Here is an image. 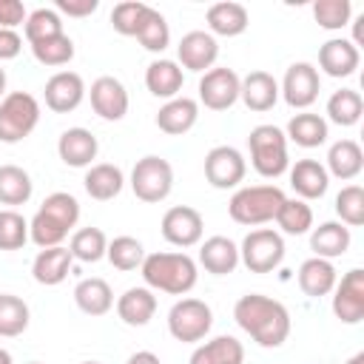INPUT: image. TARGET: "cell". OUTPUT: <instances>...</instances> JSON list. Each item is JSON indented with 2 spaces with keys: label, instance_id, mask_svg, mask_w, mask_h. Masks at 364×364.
<instances>
[{
  "label": "cell",
  "instance_id": "cell-17",
  "mask_svg": "<svg viewBox=\"0 0 364 364\" xmlns=\"http://www.w3.org/2000/svg\"><path fill=\"white\" fill-rule=\"evenodd\" d=\"M46 105L54 114H68L85 100V82L77 71H57L46 80Z\"/></svg>",
  "mask_w": 364,
  "mask_h": 364
},
{
  "label": "cell",
  "instance_id": "cell-13",
  "mask_svg": "<svg viewBox=\"0 0 364 364\" xmlns=\"http://www.w3.org/2000/svg\"><path fill=\"white\" fill-rule=\"evenodd\" d=\"M247 173V162L242 156L239 148L233 145H216L208 151L205 156V179L219 188V191H228V188H239V182L245 179Z\"/></svg>",
  "mask_w": 364,
  "mask_h": 364
},
{
  "label": "cell",
  "instance_id": "cell-36",
  "mask_svg": "<svg viewBox=\"0 0 364 364\" xmlns=\"http://www.w3.org/2000/svg\"><path fill=\"white\" fill-rule=\"evenodd\" d=\"M361 114H364V100H361L358 91L338 88V91L330 94V100H327V119L330 122H336L341 128H350L361 119Z\"/></svg>",
  "mask_w": 364,
  "mask_h": 364
},
{
  "label": "cell",
  "instance_id": "cell-32",
  "mask_svg": "<svg viewBox=\"0 0 364 364\" xmlns=\"http://www.w3.org/2000/svg\"><path fill=\"white\" fill-rule=\"evenodd\" d=\"M284 136L290 142H296L299 148H318L327 142V119L321 114H313V111H301L296 117H290L287 122V131Z\"/></svg>",
  "mask_w": 364,
  "mask_h": 364
},
{
  "label": "cell",
  "instance_id": "cell-37",
  "mask_svg": "<svg viewBox=\"0 0 364 364\" xmlns=\"http://www.w3.org/2000/svg\"><path fill=\"white\" fill-rule=\"evenodd\" d=\"M28 304L14 293H0V338H17L28 330Z\"/></svg>",
  "mask_w": 364,
  "mask_h": 364
},
{
  "label": "cell",
  "instance_id": "cell-56",
  "mask_svg": "<svg viewBox=\"0 0 364 364\" xmlns=\"http://www.w3.org/2000/svg\"><path fill=\"white\" fill-rule=\"evenodd\" d=\"M28 364H43V361H28Z\"/></svg>",
  "mask_w": 364,
  "mask_h": 364
},
{
  "label": "cell",
  "instance_id": "cell-18",
  "mask_svg": "<svg viewBox=\"0 0 364 364\" xmlns=\"http://www.w3.org/2000/svg\"><path fill=\"white\" fill-rule=\"evenodd\" d=\"M100 142L88 128H65L57 139V154L68 168H88L97 159Z\"/></svg>",
  "mask_w": 364,
  "mask_h": 364
},
{
  "label": "cell",
  "instance_id": "cell-20",
  "mask_svg": "<svg viewBox=\"0 0 364 364\" xmlns=\"http://www.w3.org/2000/svg\"><path fill=\"white\" fill-rule=\"evenodd\" d=\"M199 119V102L191 97H173L156 111V128L168 136L188 134Z\"/></svg>",
  "mask_w": 364,
  "mask_h": 364
},
{
  "label": "cell",
  "instance_id": "cell-29",
  "mask_svg": "<svg viewBox=\"0 0 364 364\" xmlns=\"http://www.w3.org/2000/svg\"><path fill=\"white\" fill-rule=\"evenodd\" d=\"M182 82H185V74L179 68L176 60H154L148 68H145V88L159 97V100H173L179 97L182 91Z\"/></svg>",
  "mask_w": 364,
  "mask_h": 364
},
{
  "label": "cell",
  "instance_id": "cell-42",
  "mask_svg": "<svg viewBox=\"0 0 364 364\" xmlns=\"http://www.w3.org/2000/svg\"><path fill=\"white\" fill-rule=\"evenodd\" d=\"M105 259L117 267V270H136L145 259V247L139 239L134 236H114L105 247Z\"/></svg>",
  "mask_w": 364,
  "mask_h": 364
},
{
  "label": "cell",
  "instance_id": "cell-49",
  "mask_svg": "<svg viewBox=\"0 0 364 364\" xmlns=\"http://www.w3.org/2000/svg\"><path fill=\"white\" fill-rule=\"evenodd\" d=\"M100 9V0H57V14H68V17H88Z\"/></svg>",
  "mask_w": 364,
  "mask_h": 364
},
{
  "label": "cell",
  "instance_id": "cell-2",
  "mask_svg": "<svg viewBox=\"0 0 364 364\" xmlns=\"http://www.w3.org/2000/svg\"><path fill=\"white\" fill-rule=\"evenodd\" d=\"M80 222V202L77 196L65 191H54L43 199L37 213L28 222V239L43 250V247H60L63 239L68 236L71 228Z\"/></svg>",
  "mask_w": 364,
  "mask_h": 364
},
{
  "label": "cell",
  "instance_id": "cell-9",
  "mask_svg": "<svg viewBox=\"0 0 364 364\" xmlns=\"http://www.w3.org/2000/svg\"><path fill=\"white\" fill-rule=\"evenodd\" d=\"M213 327V310L202 299H179L168 310V333L182 344L202 341Z\"/></svg>",
  "mask_w": 364,
  "mask_h": 364
},
{
  "label": "cell",
  "instance_id": "cell-33",
  "mask_svg": "<svg viewBox=\"0 0 364 364\" xmlns=\"http://www.w3.org/2000/svg\"><path fill=\"white\" fill-rule=\"evenodd\" d=\"M82 185H85V193H88L91 199L108 202V199L119 196V191H122V185H125V173H122L117 165H111V162H100V165H91V168H88Z\"/></svg>",
  "mask_w": 364,
  "mask_h": 364
},
{
  "label": "cell",
  "instance_id": "cell-7",
  "mask_svg": "<svg viewBox=\"0 0 364 364\" xmlns=\"http://www.w3.org/2000/svg\"><path fill=\"white\" fill-rule=\"evenodd\" d=\"M131 191L139 202L156 205L162 199H168V193L173 191V168L168 159L148 154L142 159H136L134 171H131Z\"/></svg>",
  "mask_w": 364,
  "mask_h": 364
},
{
  "label": "cell",
  "instance_id": "cell-21",
  "mask_svg": "<svg viewBox=\"0 0 364 364\" xmlns=\"http://www.w3.org/2000/svg\"><path fill=\"white\" fill-rule=\"evenodd\" d=\"M290 188L299 193V199H321L330 188V173L318 159H299L290 168Z\"/></svg>",
  "mask_w": 364,
  "mask_h": 364
},
{
  "label": "cell",
  "instance_id": "cell-45",
  "mask_svg": "<svg viewBox=\"0 0 364 364\" xmlns=\"http://www.w3.org/2000/svg\"><path fill=\"white\" fill-rule=\"evenodd\" d=\"M23 31H26V40L28 43H40L46 37H57L63 34V20L54 9H34L26 23H23Z\"/></svg>",
  "mask_w": 364,
  "mask_h": 364
},
{
  "label": "cell",
  "instance_id": "cell-19",
  "mask_svg": "<svg viewBox=\"0 0 364 364\" xmlns=\"http://www.w3.org/2000/svg\"><path fill=\"white\" fill-rule=\"evenodd\" d=\"M358 63H361L358 48L344 37H333L318 48V68L327 77H336V80L350 77V74H355Z\"/></svg>",
  "mask_w": 364,
  "mask_h": 364
},
{
  "label": "cell",
  "instance_id": "cell-43",
  "mask_svg": "<svg viewBox=\"0 0 364 364\" xmlns=\"http://www.w3.org/2000/svg\"><path fill=\"white\" fill-rule=\"evenodd\" d=\"M336 213H338L341 225H347V228L364 225V188L361 185H344L336 193Z\"/></svg>",
  "mask_w": 364,
  "mask_h": 364
},
{
  "label": "cell",
  "instance_id": "cell-28",
  "mask_svg": "<svg viewBox=\"0 0 364 364\" xmlns=\"http://www.w3.org/2000/svg\"><path fill=\"white\" fill-rule=\"evenodd\" d=\"M156 313V296L151 287H128L117 299V316L128 327H145Z\"/></svg>",
  "mask_w": 364,
  "mask_h": 364
},
{
  "label": "cell",
  "instance_id": "cell-35",
  "mask_svg": "<svg viewBox=\"0 0 364 364\" xmlns=\"http://www.w3.org/2000/svg\"><path fill=\"white\" fill-rule=\"evenodd\" d=\"M34 193L28 171L20 165H0V205H26Z\"/></svg>",
  "mask_w": 364,
  "mask_h": 364
},
{
  "label": "cell",
  "instance_id": "cell-22",
  "mask_svg": "<svg viewBox=\"0 0 364 364\" xmlns=\"http://www.w3.org/2000/svg\"><path fill=\"white\" fill-rule=\"evenodd\" d=\"M239 100L250 111H270L279 102V82L267 71H250L239 82Z\"/></svg>",
  "mask_w": 364,
  "mask_h": 364
},
{
  "label": "cell",
  "instance_id": "cell-3",
  "mask_svg": "<svg viewBox=\"0 0 364 364\" xmlns=\"http://www.w3.org/2000/svg\"><path fill=\"white\" fill-rule=\"evenodd\" d=\"M142 282L151 290H162L171 296H185L188 290H193L199 270L196 262L188 253H145L142 264H139Z\"/></svg>",
  "mask_w": 364,
  "mask_h": 364
},
{
  "label": "cell",
  "instance_id": "cell-54",
  "mask_svg": "<svg viewBox=\"0 0 364 364\" xmlns=\"http://www.w3.org/2000/svg\"><path fill=\"white\" fill-rule=\"evenodd\" d=\"M347 364H364V353H355L353 358H347Z\"/></svg>",
  "mask_w": 364,
  "mask_h": 364
},
{
  "label": "cell",
  "instance_id": "cell-50",
  "mask_svg": "<svg viewBox=\"0 0 364 364\" xmlns=\"http://www.w3.org/2000/svg\"><path fill=\"white\" fill-rule=\"evenodd\" d=\"M23 48V40L14 28H0V63L3 60H14Z\"/></svg>",
  "mask_w": 364,
  "mask_h": 364
},
{
  "label": "cell",
  "instance_id": "cell-46",
  "mask_svg": "<svg viewBox=\"0 0 364 364\" xmlns=\"http://www.w3.org/2000/svg\"><path fill=\"white\" fill-rule=\"evenodd\" d=\"M28 242V222L14 208L0 210V250H20Z\"/></svg>",
  "mask_w": 364,
  "mask_h": 364
},
{
  "label": "cell",
  "instance_id": "cell-11",
  "mask_svg": "<svg viewBox=\"0 0 364 364\" xmlns=\"http://www.w3.org/2000/svg\"><path fill=\"white\" fill-rule=\"evenodd\" d=\"M159 230H162V239L173 247H193L202 242V233H205V219L196 208L191 205H173L165 210L162 222H159Z\"/></svg>",
  "mask_w": 364,
  "mask_h": 364
},
{
  "label": "cell",
  "instance_id": "cell-14",
  "mask_svg": "<svg viewBox=\"0 0 364 364\" xmlns=\"http://www.w3.org/2000/svg\"><path fill=\"white\" fill-rule=\"evenodd\" d=\"M88 97H91L94 114H97L100 119H105V122H119V119L128 114V105H131L128 88H125L117 77H111V74L97 77V80L91 82Z\"/></svg>",
  "mask_w": 364,
  "mask_h": 364
},
{
  "label": "cell",
  "instance_id": "cell-41",
  "mask_svg": "<svg viewBox=\"0 0 364 364\" xmlns=\"http://www.w3.org/2000/svg\"><path fill=\"white\" fill-rule=\"evenodd\" d=\"M31 54H34V60H37L40 65L57 68V65L71 63V57H74V40L63 31V34H57V37H46V40H40V43H31Z\"/></svg>",
  "mask_w": 364,
  "mask_h": 364
},
{
  "label": "cell",
  "instance_id": "cell-5",
  "mask_svg": "<svg viewBox=\"0 0 364 364\" xmlns=\"http://www.w3.org/2000/svg\"><path fill=\"white\" fill-rule=\"evenodd\" d=\"M247 151H250L253 171L264 179H276L290 168L287 136L276 125H256L247 134Z\"/></svg>",
  "mask_w": 364,
  "mask_h": 364
},
{
  "label": "cell",
  "instance_id": "cell-6",
  "mask_svg": "<svg viewBox=\"0 0 364 364\" xmlns=\"http://www.w3.org/2000/svg\"><path fill=\"white\" fill-rule=\"evenodd\" d=\"M40 122V102L28 91H9L0 100V142L14 145L26 139Z\"/></svg>",
  "mask_w": 364,
  "mask_h": 364
},
{
  "label": "cell",
  "instance_id": "cell-34",
  "mask_svg": "<svg viewBox=\"0 0 364 364\" xmlns=\"http://www.w3.org/2000/svg\"><path fill=\"white\" fill-rule=\"evenodd\" d=\"M74 301L85 316H105L114 307V290L105 279H82L74 287Z\"/></svg>",
  "mask_w": 364,
  "mask_h": 364
},
{
  "label": "cell",
  "instance_id": "cell-12",
  "mask_svg": "<svg viewBox=\"0 0 364 364\" xmlns=\"http://www.w3.org/2000/svg\"><path fill=\"white\" fill-rule=\"evenodd\" d=\"M318 91H321V77H318V68L313 63H293L287 71H284V80L279 85V94L284 97V102L290 108H310L316 100H318Z\"/></svg>",
  "mask_w": 364,
  "mask_h": 364
},
{
  "label": "cell",
  "instance_id": "cell-53",
  "mask_svg": "<svg viewBox=\"0 0 364 364\" xmlns=\"http://www.w3.org/2000/svg\"><path fill=\"white\" fill-rule=\"evenodd\" d=\"M6 97V71L0 68V100Z\"/></svg>",
  "mask_w": 364,
  "mask_h": 364
},
{
  "label": "cell",
  "instance_id": "cell-26",
  "mask_svg": "<svg viewBox=\"0 0 364 364\" xmlns=\"http://www.w3.org/2000/svg\"><path fill=\"white\" fill-rule=\"evenodd\" d=\"M208 20V28L210 34L216 37H239L247 26H250V14L242 3H233V0H222V3H213L205 14Z\"/></svg>",
  "mask_w": 364,
  "mask_h": 364
},
{
  "label": "cell",
  "instance_id": "cell-38",
  "mask_svg": "<svg viewBox=\"0 0 364 364\" xmlns=\"http://www.w3.org/2000/svg\"><path fill=\"white\" fill-rule=\"evenodd\" d=\"M273 222L282 228V233L301 236V233L313 230V208L304 199H284Z\"/></svg>",
  "mask_w": 364,
  "mask_h": 364
},
{
  "label": "cell",
  "instance_id": "cell-8",
  "mask_svg": "<svg viewBox=\"0 0 364 364\" xmlns=\"http://www.w3.org/2000/svg\"><path fill=\"white\" fill-rule=\"evenodd\" d=\"M239 262L250 273H273L284 262V239L273 228L250 230L239 245Z\"/></svg>",
  "mask_w": 364,
  "mask_h": 364
},
{
  "label": "cell",
  "instance_id": "cell-40",
  "mask_svg": "<svg viewBox=\"0 0 364 364\" xmlns=\"http://www.w3.org/2000/svg\"><path fill=\"white\" fill-rule=\"evenodd\" d=\"M105 247H108V239L100 228H80L74 230L71 242H68V250L77 262H100L105 256Z\"/></svg>",
  "mask_w": 364,
  "mask_h": 364
},
{
  "label": "cell",
  "instance_id": "cell-47",
  "mask_svg": "<svg viewBox=\"0 0 364 364\" xmlns=\"http://www.w3.org/2000/svg\"><path fill=\"white\" fill-rule=\"evenodd\" d=\"M151 6L148 3H139V0H125V3H117L114 11H111V26L114 31H119L122 37H136L139 31V23L145 17Z\"/></svg>",
  "mask_w": 364,
  "mask_h": 364
},
{
  "label": "cell",
  "instance_id": "cell-27",
  "mask_svg": "<svg viewBox=\"0 0 364 364\" xmlns=\"http://www.w3.org/2000/svg\"><path fill=\"white\" fill-rule=\"evenodd\" d=\"M350 242H353V233L347 225L341 222H321L318 228L310 230V250L318 256V259H338L350 250Z\"/></svg>",
  "mask_w": 364,
  "mask_h": 364
},
{
  "label": "cell",
  "instance_id": "cell-55",
  "mask_svg": "<svg viewBox=\"0 0 364 364\" xmlns=\"http://www.w3.org/2000/svg\"><path fill=\"white\" fill-rule=\"evenodd\" d=\"M80 364H100V361H80Z\"/></svg>",
  "mask_w": 364,
  "mask_h": 364
},
{
  "label": "cell",
  "instance_id": "cell-15",
  "mask_svg": "<svg viewBox=\"0 0 364 364\" xmlns=\"http://www.w3.org/2000/svg\"><path fill=\"white\" fill-rule=\"evenodd\" d=\"M333 313L344 324H358L364 318V270L353 267L333 287Z\"/></svg>",
  "mask_w": 364,
  "mask_h": 364
},
{
  "label": "cell",
  "instance_id": "cell-4",
  "mask_svg": "<svg viewBox=\"0 0 364 364\" xmlns=\"http://www.w3.org/2000/svg\"><path fill=\"white\" fill-rule=\"evenodd\" d=\"M284 199L287 196L279 185H245L230 196L228 213H230L233 222L256 228V225L273 222Z\"/></svg>",
  "mask_w": 364,
  "mask_h": 364
},
{
  "label": "cell",
  "instance_id": "cell-48",
  "mask_svg": "<svg viewBox=\"0 0 364 364\" xmlns=\"http://www.w3.org/2000/svg\"><path fill=\"white\" fill-rule=\"evenodd\" d=\"M26 6L20 0H0V28H14L26 23Z\"/></svg>",
  "mask_w": 364,
  "mask_h": 364
},
{
  "label": "cell",
  "instance_id": "cell-52",
  "mask_svg": "<svg viewBox=\"0 0 364 364\" xmlns=\"http://www.w3.org/2000/svg\"><path fill=\"white\" fill-rule=\"evenodd\" d=\"M0 364H14L11 353H9V350H3V347H0Z\"/></svg>",
  "mask_w": 364,
  "mask_h": 364
},
{
  "label": "cell",
  "instance_id": "cell-51",
  "mask_svg": "<svg viewBox=\"0 0 364 364\" xmlns=\"http://www.w3.org/2000/svg\"><path fill=\"white\" fill-rule=\"evenodd\" d=\"M125 364H162V361H159L156 353H151V350H139V353H134Z\"/></svg>",
  "mask_w": 364,
  "mask_h": 364
},
{
  "label": "cell",
  "instance_id": "cell-44",
  "mask_svg": "<svg viewBox=\"0 0 364 364\" xmlns=\"http://www.w3.org/2000/svg\"><path fill=\"white\" fill-rule=\"evenodd\" d=\"M313 17L321 28L327 31H338L344 26H350L353 20V3L350 0H316L313 3Z\"/></svg>",
  "mask_w": 364,
  "mask_h": 364
},
{
  "label": "cell",
  "instance_id": "cell-24",
  "mask_svg": "<svg viewBox=\"0 0 364 364\" xmlns=\"http://www.w3.org/2000/svg\"><path fill=\"white\" fill-rule=\"evenodd\" d=\"M71 262H74V256H71L68 247H63V245L60 247H43L31 262V276H34L37 284L54 287V284L65 282V276L71 270Z\"/></svg>",
  "mask_w": 364,
  "mask_h": 364
},
{
  "label": "cell",
  "instance_id": "cell-16",
  "mask_svg": "<svg viewBox=\"0 0 364 364\" xmlns=\"http://www.w3.org/2000/svg\"><path fill=\"white\" fill-rule=\"evenodd\" d=\"M176 57H179V68L205 74L213 68L219 57V43L210 31H188L176 46Z\"/></svg>",
  "mask_w": 364,
  "mask_h": 364
},
{
  "label": "cell",
  "instance_id": "cell-10",
  "mask_svg": "<svg viewBox=\"0 0 364 364\" xmlns=\"http://www.w3.org/2000/svg\"><path fill=\"white\" fill-rule=\"evenodd\" d=\"M242 77L228 65H213L199 77V102L210 111H228L239 100Z\"/></svg>",
  "mask_w": 364,
  "mask_h": 364
},
{
  "label": "cell",
  "instance_id": "cell-23",
  "mask_svg": "<svg viewBox=\"0 0 364 364\" xmlns=\"http://www.w3.org/2000/svg\"><path fill=\"white\" fill-rule=\"evenodd\" d=\"M199 264L213 276H228L239 267V245L228 236H210L199 247Z\"/></svg>",
  "mask_w": 364,
  "mask_h": 364
},
{
  "label": "cell",
  "instance_id": "cell-1",
  "mask_svg": "<svg viewBox=\"0 0 364 364\" xmlns=\"http://www.w3.org/2000/svg\"><path fill=\"white\" fill-rule=\"evenodd\" d=\"M236 324L259 344V347H282L290 336V313L279 299L262 293H245L233 304Z\"/></svg>",
  "mask_w": 364,
  "mask_h": 364
},
{
  "label": "cell",
  "instance_id": "cell-30",
  "mask_svg": "<svg viewBox=\"0 0 364 364\" xmlns=\"http://www.w3.org/2000/svg\"><path fill=\"white\" fill-rule=\"evenodd\" d=\"M324 168H327L330 176H336L341 182L355 179L361 173V168H364V151H361V145L355 139H338V142H333L330 151H327V165Z\"/></svg>",
  "mask_w": 364,
  "mask_h": 364
},
{
  "label": "cell",
  "instance_id": "cell-31",
  "mask_svg": "<svg viewBox=\"0 0 364 364\" xmlns=\"http://www.w3.org/2000/svg\"><path fill=\"white\" fill-rule=\"evenodd\" d=\"M188 364H245V347L236 336H213L191 353Z\"/></svg>",
  "mask_w": 364,
  "mask_h": 364
},
{
  "label": "cell",
  "instance_id": "cell-39",
  "mask_svg": "<svg viewBox=\"0 0 364 364\" xmlns=\"http://www.w3.org/2000/svg\"><path fill=\"white\" fill-rule=\"evenodd\" d=\"M136 40L142 43L145 51L162 54V51L171 46V28H168V20H165L156 9H148L145 17H142V23H139Z\"/></svg>",
  "mask_w": 364,
  "mask_h": 364
},
{
  "label": "cell",
  "instance_id": "cell-25",
  "mask_svg": "<svg viewBox=\"0 0 364 364\" xmlns=\"http://www.w3.org/2000/svg\"><path fill=\"white\" fill-rule=\"evenodd\" d=\"M336 282H338V273H336V267H333L330 259L310 256V259H304L301 267H299V287H301V293L310 296V299H321V296L333 293Z\"/></svg>",
  "mask_w": 364,
  "mask_h": 364
}]
</instances>
